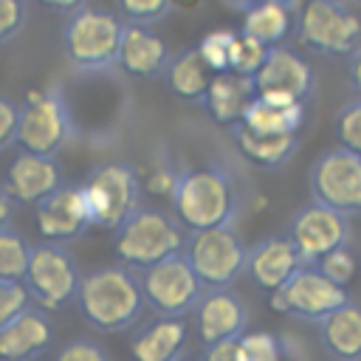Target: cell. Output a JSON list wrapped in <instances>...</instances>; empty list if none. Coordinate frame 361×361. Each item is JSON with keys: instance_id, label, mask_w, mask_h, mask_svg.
I'll return each mask as SVG.
<instances>
[{"instance_id": "obj_3", "label": "cell", "mask_w": 361, "mask_h": 361, "mask_svg": "<svg viewBox=\"0 0 361 361\" xmlns=\"http://www.w3.org/2000/svg\"><path fill=\"white\" fill-rule=\"evenodd\" d=\"M116 254L121 265L133 268L135 274L158 265L175 254L183 251L186 234L183 226L175 220V214H166L155 206H141L133 217H127L116 231Z\"/></svg>"}, {"instance_id": "obj_44", "label": "cell", "mask_w": 361, "mask_h": 361, "mask_svg": "<svg viewBox=\"0 0 361 361\" xmlns=\"http://www.w3.org/2000/svg\"><path fill=\"white\" fill-rule=\"evenodd\" d=\"M226 3L234 6V8H243V11H245L248 6H254V3H259V0H226Z\"/></svg>"}, {"instance_id": "obj_14", "label": "cell", "mask_w": 361, "mask_h": 361, "mask_svg": "<svg viewBox=\"0 0 361 361\" xmlns=\"http://www.w3.org/2000/svg\"><path fill=\"white\" fill-rule=\"evenodd\" d=\"M313 87H316V73L310 62L285 45L271 48L262 68L254 76V93L259 99L285 102V104H307Z\"/></svg>"}, {"instance_id": "obj_35", "label": "cell", "mask_w": 361, "mask_h": 361, "mask_svg": "<svg viewBox=\"0 0 361 361\" xmlns=\"http://www.w3.org/2000/svg\"><path fill=\"white\" fill-rule=\"evenodd\" d=\"M54 361H110V353H107V347L102 341L79 336V338H68L56 350Z\"/></svg>"}, {"instance_id": "obj_6", "label": "cell", "mask_w": 361, "mask_h": 361, "mask_svg": "<svg viewBox=\"0 0 361 361\" xmlns=\"http://www.w3.org/2000/svg\"><path fill=\"white\" fill-rule=\"evenodd\" d=\"M245 254L248 245L234 226L192 231L183 243V257L206 290L231 288L245 274Z\"/></svg>"}, {"instance_id": "obj_46", "label": "cell", "mask_w": 361, "mask_h": 361, "mask_svg": "<svg viewBox=\"0 0 361 361\" xmlns=\"http://www.w3.org/2000/svg\"><path fill=\"white\" fill-rule=\"evenodd\" d=\"M178 361H200V358H189V355H183V358H178Z\"/></svg>"}, {"instance_id": "obj_36", "label": "cell", "mask_w": 361, "mask_h": 361, "mask_svg": "<svg viewBox=\"0 0 361 361\" xmlns=\"http://www.w3.org/2000/svg\"><path fill=\"white\" fill-rule=\"evenodd\" d=\"M28 305H31V299H28V290H25L23 282H6V279H0V327H6Z\"/></svg>"}, {"instance_id": "obj_23", "label": "cell", "mask_w": 361, "mask_h": 361, "mask_svg": "<svg viewBox=\"0 0 361 361\" xmlns=\"http://www.w3.org/2000/svg\"><path fill=\"white\" fill-rule=\"evenodd\" d=\"M254 96H257L254 93V79H245V76H237V73L226 71V73H214L212 76V85L206 90L203 104H206L209 116L217 124L234 130L243 121V116H245V110H248Z\"/></svg>"}, {"instance_id": "obj_2", "label": "cell", "mask_w": 361, "mask_h": 361, "mask_svg": "<svg viewBox=\"0 0 361 361\" xmlns=\"http://www.w3.org/2000/svg\"><path fill=\"white\" fill-rule=\"evenodd\" d=\"M169 200L175 209V220L189 234L217 226H234L240 209V197L231 175L214 164L192 166L180 172Z\"/></svg>"}, {"instance_id": "obj_45", "label": "cell", "mask_w": 361, "mask_h": 361, "mask_svg": "<svg viewBox=\"0 0 361 361\" xmlns=\"http://www.w3.org/2000/svg\"><path fill=\"white\" fill-rule=\"evenodd\" d=\"M327 3H336V6H350V0H327Z\"/></svg>"}, {"instance_id": "obj_38", "label": "cell", "mask_w": 361, "mask_h": 361, "mask_svg": "<svg viewBox=\"0 0 361 361\" xmlns=\"http://www.w3.org/2000/svg\"><path fill=\"white\" fill-rule=\"evenodd\" d=\"M17 116H20V104L0 96V152L8 149L17 138Z\"/></svg>"}, {"instance_id": "obj_15", "label": "cell", "mask_w": 361, "mask_h": 361, "mask_svg": "<svg viewBox=\"0 0 361 361\" xmlns=\"http://www.w3.org/2000/svg\"><path fill=\"white\" fill-rule=\"evenodd\" d=\"M248 307L240 293L231 288L206 290L192 310V327L203 347L223 344V341H240L248 333Z\"/></svg>"}, {"instance_id": "obj_19", "label": "cell", "mask_w": 361, "mask_h": 361, "mask_svg": "<svg viewBox=\"0 0 361 361\" xmlns=\"http://www.w3.org/2000/svg\"><path fill=\"white\" fill-rule=\"evenodd\" d=\"M54 344V322L48 310L28 305L6 327H0V361H37Z\"/></svg>"}, {"instance_id": "obj_21", "label": "cell", "mask_w": 361, "mask_h": 361, "mask_svg": "<svg viewBox=\"0 0 361 361\" xmlns=\"http://www.w3.org/2000/svg\"><path fill=\"white\" fill-rule=\"evenodd\" d=\"M316 336L333 361H361V302L350 296L316 324Z\"/></svg>"}, {"instance_id": "obj_22", "label": "cell", "mask_w": 361, "mask_h": 361, "mask_svg": "<svg viewBox=\"0 0 361 361\" xmlns=\"http://www.w3.org/2000/svg\"><path fill=\"white\" fill-rule=\"evenodd\" d=\"M169 62V51L166 42L149 31L147 25H124L121 34V48H118V59L116 65L135 76V79H152L158 73H164Z\"/></svg>"}, {"instance_id": "obj_25", "label": "cell", "mask_w": 361, "mask_h": 361, "mask_svg": "<svg viewBox=\"0 0 361 361\" xmlns=\"http://www.w3.org/2000/svg\"><path fill=\"white\" fill-rule=\"evenodd\" d=\"M296 28V14L276 0H259L243 11V34L254 37L265 48L282 45Z\"/></svg>"}, {"instance_id": "obj_7", "label": "cell", "mask_w": 361, "mask_h": 361, "mask_svg": "<svg viewBox=\"0 0 361 361\" xmlns=\"http://www.w3.org/2000/svg\"><path fill=\"white\" fill-rule=\"evenodd\" d=\"M71 135H73V121H71L62 93L54 87L28 90L25 102L20 104V116H17L14 144L20 147V152L54 158L68 144Z\"/></svg>"}, {"instance_id": "obj_4", "label": "cell", "mask_w": 361, "mask_h": 361, "mask_svg": "<svg viewBox=\"0 0 361 361\" xmlns=\"http://www.w3.org/2000/svg\"><path fill=\"white\" fill-rule=\"evenodd\" d=\"M121 34H124V23L116 14L85 6L68 17L62 28V48L73 68L102 71L116 65Z\"/></svg>"}, {"instance_id": "obj_12", "label": "cell", "mask_w": 361, "mask_h": 361, "mask_svg": "<svg viewBox=\"0 0 361 361\" xmlns=\"http://www.w3.org/2000/svg\"><path fill=\"white\" fill-rule=\"evenodd\" d=\"M347 299H350L347 288L333 285L316 265H302L285 288H279L276 293L268 296V302L276 313L299 319V322H310L313 327L327 313L341 307Z\"/></svg>"}, {"instance_id": "obj_26", "label": "cell", "mask_w": 361, "mask_h": 361, "mask_svg": "<svg viewBox=\"0 0 361 361\" xmlns=\"http://www.w3.org/2000/svg\"><path fill=\"white\" fill-rule=\"evenodd\" d=\"M234 144H237V152L248 164L259 169H279L296 152L299 138L296 135H257L245 127H234Z\"/></svg>"}, {"instance_id": "obj_29", "label": "cell", "mask_w": 361, "mask_h": 361, "mask_svg": "<svg viewBox=\"0 0 361 361\" xmlns=\"http://www.w3.org/2000/svg\"><path fill=\"white\" fill-rule=\"evenodd\" d=\"M31 259V243L11 226L0 228V279L23 282Z\"/></svg>"}, {"instance_id": "obj_34", "label": "cell", "mask_w": 361, "mask_h": 361, "mask_svg": "<svg viewBox=\"0 0 361 361\" xmlns=\"http://www.w3.org/2000/svg\"><path fill=\"white\" fill-rule=\"evenodd\" d=\"M118 14L130 23V25H149L158 23L172 6L169 0H116Z\"/></svg>"}, {"instance_id": "obj_11", "label": "cell", "mask_w": 361, "mask_h": 361, "mask_svg": "<svg viewBox=\"0 0 361 361\" xmlns=\"http://www.w3.org/2000/svg\"><path fill=\"white\" fill-rule=\"evenodd\" d=\"M310 200L344 214H361V158L344 147L324 149L307 172Z\"/></svg>"}, {"instance_id": "obj_43", "label": "cell", "mask_w": 361, "mask_h": 361, "mask_svg": "<svg viewBox=\"0 0 361 361\" xmlns=\"http://www.w3.org/2000/svg\"><path fill=\"white\" fill-rule=\"evenodd\" d=\"M200 3H203V0H169V6H178V8H183V11H195Z\"/></svg>"}, {"instance_id": "obj_1", "label": "cell", "mask_w": 361, "mask_h": 361, "mask_svg": "<svg viewBox=\"0 0 361 361\" xmlns=\"http://www.w3.org/2000/svg\"><path fill=\"white\" fill-rule=\"evenodd\" d=\"M73 305L93 330L127 333L141 322L144 313L138 274L121 262L99 265L82 274Z\"/></svg>"}, {"instance_id": "obj_16", "label": "cell", "mask_w": 361, "mask_h": 361, "mask_svg": "<svg viewBox=\"0 0 361 361\" xmlns=\"http://www.w3.org/2000/svg\"><path fill=\"white\" fill-rule=\"evenodd\" d=\"M34 217L42 240L56 245H68L90 228V212H87L82 186L76 183H62L54 195L39 200L34 206Z\"/></svg>"}, {"instance_id": "obj_32", "label": "cell", "mask_w": 361, "mask_h": 361, "mask_svg": "<svg viewBox=\"0 0 361 361\" xmlns=\"http://www.w3.org/2000/svg\"><path fill=\"white\" fill-rule=\"evenodd\" d=\"M333 133H336L338 147H344L361 158V96H355L338 107V113L333 118Z\"/></svg>"}, {"instance_id": "obj_30", "label": "cell", "mask_w": 361, "mask_h": 361, "mask_svg": "<svg viewBox=\"0 0 361 361\" xmlns=\"http://www.w3.org/2000/svg\"><path fill=\"white\" fill-rule=\"evenodd\" d=\"M268 51H271V48H265V45L257 42L254 37L237 31V34H234V42H231V54H228V71L237 73V76L254 79L257 71L262 68Z\"/></svg>"}, {"instance_id": "obj_24", "label": "cell", "mask_w": 361, "mask_h": 361, "mask_svg": "<svg viewBox=\"0 0 361 361\" xmlns=\"http://www.w3.org/2000/svg\"><path fill=\"white\" fill-rule=\"evenodd\" d=\"M302 121H305V104H285L254 96L237 127H245L257 135H296Z\"/></svg>"}, {"instance_id": "obj_20", "label": "cell", "mask_w": 361, "mask_h": 361, "mask_svg": "<svg viewBox=\"0 0 361 361\" xmlns=\"http://www.w3.org/2000/svg\"><path fill=\"white\" fill-rule=\"evenodd\" d=\"M189 324L175 316H152L138 322L127 338L133 361H178L186 355Z\"/></svg>"}, {"instance_id": "obj_27", "label": "cell", "mask_w": 361, "mask_h": 361, "mask_svg": "<svg viewBox=\"0 0 361 361\" xmlns=\"http://www.w3.org/2000/svg\"><path fill=\"white\" fill-rule=\"evenodd\" d=\"M164 76H166L172 96H178L180 102H203L214 73L203 65L200 54L195 48H189V51H183L166 62Z\"/></svg>"}, {"instance_id": "obj_42", "label": "cell", "mask_w": 361, "mask_h": 361, "mask_svg": "<svg viewBox=\"0 0 361 361\" xmlns=\"http://www.w3.org/2000/svg\"><path fill=\"white\" fill-rule=\"evenodd\" d=\"M11 212H14V200H11V197L6 195V189L0 186V228H6V226H8Z\"/></svg>"}, {"instance_id": "obj_10", "label": "cell", "mask_w": 361, "mask_h": 361, "mask_svg": "<svg viewBox=\"0 0 361 361\" xmlns=\"http://www.w3.org/2000/svg\"><path fill=\"white\" fill-rule=\"evenodd\" d=\"M138 285L144 296V307H149L155 316H175L186 319L197 307L206 288L195 276L192 265L186 262L183 251L138 271Z\"/></svg>"}, {"instance_id": "obj_13", "label": "cell", "mask_w": 361, "mask_h": 361, "mask_svg": "<svg viewBox=\"0 0 361 361\" xmlns=\"http://www.w3.org/2000/svg\"><path fill=\"white\" fill-rule=\"evenodd\" d=\"M285 237L293 243V248L305 265H316L330 251L350 245L353 231H350V217L310 200L293 212V217L288 220Z\"/></svg>"}, {"instance_id": "obj_18", "label": "cell", "mask_w": 361, "mask_h": 361, "mask_svg": "<svg viewBox=\"0 0 361 361\" xmlns=\"http://www.w3.org/2000/svg\"><path fill=\"white\" fill-rule=\"evenodd\" d=\"M62 183L65 180L59 164L54 158L31 155V152H20L6 166V175L0 180V186L14 203H28V206H37L48 195H54Z\"/></svg>"}, {"instance_id": "obj_33", "label": "cell", "mask_w": 361, "mask_h": 361, "mask_svg": "<svg viewBox=\"0 0 361 361\" xmlns=\"http://www.w3.org/2000/svg\"><path fill=\"white\" fill-rule=\"evenodd\" d=\"M316 268H319L333 285L347 288V285L355 279V268H358V262H355V254L350 251V245H341V248L330 251L327 257H322V259L316 262Z\"/></svg>"}, {"instance_id": "obj_41", "label": "cell", "mask_w": 361, "mask_h": 361, "mask_svg": "<svg viewBox=\"0 0 361 361\" xmlns=\"http://www.w3.org/2000/svg\"><path fill=\"white\" fill-rule=\"evenodd\" d=\"M39 6H45V8H51V11H56V14H76L79 8H85V0H37Z\"/></svg>"}, {"instance_id": "obj_31", "label": "cell", "mask_w": 361, "mask_h": 361, "mask_svg": "<svg viewBox=\"0 0 361 361\" xmlns=\"http://www.w3.org/2000/svg\"><path fill=\"white\" fill-rule=\"evenodd\" d=\"M234 34L231 28H212L200 37V42L195 45V51L200 54L203 65L212 71V73H226L228 71V54H231V42H234Z\"/></svg>"}, {"instance_id": "obj_9", "label": "cell", "mask_w": 361, "mask_h": 361, "mask_svg": "<svg viewBox=\"0 0 361 361\" xmlns=\"http://www.w3.org/2000/svg\"><path fill=\"white\" fill-rule=\"evenodd\" d=\"M296 39L322 56H350L361 45V17L347 6L305 0L296 14Z\"/></svg>"}, {"instance_id": "obj_37", "label": "cell", "mask_w": 361, "mask_h": 361, "mask_svg": "<svg viewBox=\"0 0 361 361\" xmlns=\"http://www.w3.org/2000/svg\"><path fill=\"white\" fill-rule=\"evenodd\" d=\"M25 23V0H0V42L20 34Z\"/></svg>"}, {"instance_id": "obj_39", "label": "cell", "mask_w": 361, "mask_h": 361, "mask_svg": "<svg viewBox=\"0 0 361 361\" xmlns=\"http://www.w3.org/2000/svg\"><path fill=\"white\" fill-rule=\"evenodd\" d=\"M200 361H240V344L237 341H223V344L203 347Z\"/></svg>"}, {"instance_id": "obj_28", "label": "cell", "mask_w": 361, "mask_h": 361, "mask_svg": "<svg viewBox=\"0 0 361 361\" xmlns=\"http://www.w3.org/2000/svg\"><path fill=\"white\" fill-rule=\"evenodd\" d=\"M240 361H305L302 350L290 336H276L271 330L245 333L240 341Z\"/></svg>"}, {"instance_id": "obj_40", "label": "cell", "mask_w": 361, "mask_h": 361, "mask_svg": "<svg viewBox=\"0 0 361 361\" xmlns=\"http://www.w3.org/2000/svg\"><path fill=\"white\" fill-rule=\"evenodd\" d=\"M350 62H347V82H350V87L355 90V96H361V45L347 56Z\"/></svg>"}, {"instance_id": "obj_17", "label": "cell", "mask_w": 361, "mask_h": 361, "mask_svg": "<svg viewBox=\"0 0 361 361\" xmlns=\"http://www.w3.org/2000/svg\"><path fill=\"white\" fill-rule=\"evenodd\" d=\"M302 265L305 262L299 259L293 243L285 234L262 237L254 245H248V254H245V276L257 290L268 296L285 288Z\"/></svg>"}, {"instance_id": "obj_5", "label": "cell", "mask_w": 361, "mask_h": 361, "mask_svg": "<svg viewBox=\"0 0 361 361\" xmlns=\"http://www.w3.org/2000/svg\"><path fill=\"white\" fill-rule=\"evenodd\" d=\"M79 186L90 212V226L96 228L116 231L127 217H133L141 209V180L135 169L127 164H99Z\"/></svg>"}, {"instance_id": "obj_8", "label": "cell", "mask_w": 361, "mask_h": 361, "mask_svg": "<svg viewBox=\"0 0 361 361\" xmlns=\"http://www.w3.org/2000/svg\"><path fill=\"white\" fill-rule=\"evenodd\" d=\"M79 265L76 257L68 251V245H56V243H37L31 245V259H28V271H25V290L31 305L42 307V310H62L65 305H71L76 299L79 290Z\"/></svg>"}]
</instances>
